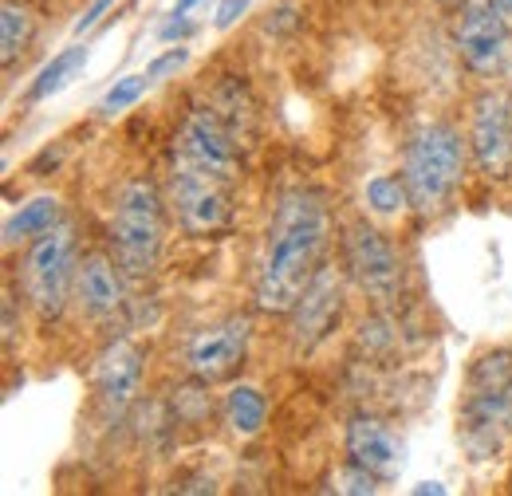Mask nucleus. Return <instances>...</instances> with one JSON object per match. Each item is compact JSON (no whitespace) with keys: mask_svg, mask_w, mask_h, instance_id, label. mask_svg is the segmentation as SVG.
<instances>
[{"mask_svg":"<svg viewBox=\"0 0 512 496\" xmlns=\"http://www.w3.org/2000/svg\"><path fill=\"white\" fill-rule=\"evenodd\" d=\"M75 296L87 315L103 319V315H115L123 304V276L119 268L111 264V256L103 252H91L83 264H79V276H75Z\"/></svg>","mask_w":512,"mask_h":496,"instance_id":"obj_15","label":"nucleus"},{"mask_svg":"<svg viewBox=\"0 0 512 496\" xmlns=\"http://www.w3.org/2000/svg\"><path fill=\"white\" fill-rule=\"evenodd\" d=\"M193 4H197V0H178V4H174V12H190Z\"/></svg>","mask_w":512,"mask_h":496,"instance_id":"obj_29","label":"nucleus"},{"mask_svg":"<svg viewBox=\"0 0 512 496\" xmlns=\"http://www.w3.org/2000/svg\"><path fill=\"white\" fill-rule=\"evenodd\" d=\"M154 79L142 71V75H123V79H115V87H107V95L99 99V115L103 119H115V115H123L130 111L142 95H146V87H150Z\"/></svg>","mask_w":512,"mask_h":496,"instance_id":"obj_21","label":"nucleus"},{"mask_svg":"<svg viewBox=\"0 0 512 496\" xmlns=\"http://www.w3.org/2000/svg\"><path fill=\"white\" fill-rule=\"evenodd\" d=\"M461 170H465L461 134L446 123L422 126L406 142V158H402V182L410 189V205L422 217L442 213L461 186Z\"/></svg>","mask_w":512,"mask_h":496,"instance_id":"obj_3","label":"nucleus"},{"mask_svg":"<svg viewBox=\"0 0 512 496\" xmlns=\"http://www.w3.org/2000/svg\"><path fill=\"white\" fill-rule=\"evenodd\" d=\"M367 205L375 213H383V217H394V213H402L410 205V189L398 174H379V178L367 182Z\"/></svg>","mask_w":512,"mask_h":496,"instance_id":"obj_20","label":"nucleus"},{"mask_svg":"<svg viewBox=\"0 0 512 496\" xmlns=\"http://www.w3.org/2000/svg\"><path fill=\"white\" fill-rule=\"evenodd\" d=\"M12 331H16V304L12 292H4V343H12Z\"/></svg>","mask_w":512,"mask_h":496,"instance_id":"obj_27","label":"nucleus"},{"mask_svg":"<svg viewBox=\"0 0 512 496\" xmlns=\"http://www.w3.org/2000/svg\"><path fill=\"white\" fill-rule=\"evenodd\" d=\"M190 32H193L190 16H186V12H174V16H170V20L162 24V32H158V36H162V40L170 44V40H186Z\"/></svg>","mask_w":512,"mask_h":496,"instance_id":"obj_25","label":"nucleus"},{"mask_svg":"<svg viewBox=\"0 0 512 496\" xmlns=\"http://www.w3.org/2000/svg\"><path fill=\"white\" fill-rule=\"evenodd\" d=\"M87 44H71L64 48L60 56H52V63H44V71L32 79V87H28V99L32 103H44V99H52V95H60L64 87L75 83V75H83V67H87Z\"/></svg>","mask_w":512,"mask_h":496,"instance_id":"obj_17","label":"nucleus"},{"mask_svg":"<svg viewBox=\"0 0 512 496\" xmlns=\"http://www.w3.org/2000/svg\"><path fill=\"white\" fill-rule=\"evenodd\" d=\"M457 437L473 461H489L512 437V351H485L465 378Z\"/></svg>","mask_w":512,"mask_h":496,"instance_id":"obj_2","label":"nucleus"},{"mask_svg":"<svg viewBox=\"0 0 512 496\" xmlns=\"http://www.w3.org/2000/svg\"><path fill=\"white\" fill-rule=\"evenodd\" d=\"M32 32H36L32 12L16 0H4V8H0V60H4V67L16 63V56L32 44Z\"/></svg>","mask_w":512,"mask_h":496,"instance_id":"obj_19","label":"nucleus"},{"mask_svg":"<svg viewBox=\"0 0 512 496\" xmlns=\"http://www.w3.org/2000/svg\"><path fill=\"white\" fill-rule=\"evenodd\" d=\"M225 422L237 437H256L268 422V402L256 386H233L225 398Z\"/></svg>","mask_w":512,"mask_h":496,"instance_id":"obj_18","label":"nucleus"},{"mask_svg":"<svg viewBox=\"0 0 512 496\" xmlns=\"http://www.w3.org/2000/svg\"><path fill=\"white\" fill-rule=\"evenodd\" d=\"M327 229H331V217L316 189L284 193L268 225V245L256 276V308L276 311V315L296 308V300L320 272Z\"/></svg>","mask_w":512,"mask_h":496,"instance_id":"obj_1","label":"nucleus"},{"mask_svg":"<svg viewBox=\"0 0 512 496\" xmlns=\"http://www.w3.org/2000/svg\"><path fill=\"white\" fill-rule=\"evenodd\" d=\"M473 162L485 178H509L512 174V107L501 91H485L473 107L469 126Z\"/></svg>","mask_w":512,"mask_h":496,"instance_id":"obj_10","label":"nucleus"},{"mask_svg":"<svg viewBox=\"0 0 512 496\" xmlns=\"http://www.w3.org/2000/svg\"><path fill=\"white\" fill-rule=\"evenodd\" d=\"M186 60H190V52H186V48H170V52H162L154 63H146V75H150V79H166L170 71H178Z\"/></svg>","mask_w":512,"mask_h":496,"instance_id":"obj_23","label":"nucleus"},{"mask_svg":"<svg viewBox=\"0 0 512 496\" xmlns=\"http://www.w3.org/2000/svg\"><path fill=\"white\" fill-rule=\"evenodd\" d=\"M497 4H501V12H505V16H512V0H497Z\"/></svg>","mask_w":512,"mask_h":496,"instance_id":"obj_30","label":"nucleus"},{"mask_svg":"<svg viewBox=\"0 0 512 496\" xmlns=\"http://www.w3.org/2000/svg\"><path fill=\"white\" fill-rule=\"evenodd\" d=\"M335 481H339V485H335L339 493H351V496H367V493H375V489H379V477H375L371 469L355 465V461H351Z\"/></svg>","mask_w":512,"mask_h":496,"instance_id":"obj_22","label":"nucleus"},{"mask_svg":"<svg viewBox=\"0 0 512 496\" xmlns=\"http://www.w3.org/2000/svg\"><path fill=\"white\" fill-rule=\"evenodd\" d=\"M75 276H79V268H75V233H71V225L60 221L56 229H48V233H40L32 241V248L24 252V268H20L24 296H28V304L36 308L40 319H56L64 311Z\"/></svg>","mask_w":512,"mask_h":496,"instance_id":"obj_5","label":"nucleus"},{"mask_svg":"<svg viewBox=\"0 0 512 496\" xmlns=\"http://www.w3.org/2000/svg\"><path fill=\"white\" fill-rule=\"evenodd\" d=\"M343 311V284L335 276V268H320L312 276V284L304 288V296L292 308V343L296 351H312L331 335V327L339 323Z\"/></svg>","mask_w":512,"mask_h":496,"instance_id":"obj_12","label":"nucleus"},{"mask_svg":"<svg viewBox=\"0 0 512 496\" xmlns=\"http://www.w3.org/2000/svg\"><path fill=\"white\" fill-rule=\"evenodd\" d=\"M174 166H186L197 174L221 178V182H237L241 178V150L233 130L221 123L217 111L209 107H193L182 119L178 134H174Z\"/></svg>","mask_w":512,"mask_h":496,"instance_id":"obj_6","label":"nucleus"},{"mask_svg":"<svg viewBox=\"0 0 512 496\" xmlns=\"http://www.w3.org/2000/svg\"><path fill=\"white\" fill-rule=\"evenodd\" d=\"M111 241H115L119 268L127 276L142 280L158 268L162 241H166V205L154 182L134 178L119 189L115 213H111Z\"/></svg>","mask_w":512,"mask_h":496,"instance_id":"obj_4","label":"nucleus"},{"mask_svg":"<svg viewBox=\"0 0 512 496\" xmlns=\"http://www.w3.org/2000/svg\"><path fill=\"white\" fill-rule=\"evenodd\" d=\"M111 8H115V0H91V8L75 20V28H71V32H75V36H87V32H91V28H95Z\"/></svg>","mask_w":512,"mask_h":496,"instance_id":"obj_24","label":"nucleus"},{"mask_svg":"<svg viewBox=\"0 0 512 496\" xmlns=\"http://www.w3.org/2000/svg\"><path fill=\"white\" fill-rule=\"evenodd\" d=\"M249 339H253V323L245 315L237 319H225L201 335H193L190 351H186V363L197 382H221L237 371L249 355Z\"/></svg>","mask_w":512,"mask_h":496,"instance_id":"obj_11","label":"nucleus"},{"mask_svg":"<svg viewBox=\"0 0 512 496\" xmlns=\"http://www.w3.org/2000/svg\"><path fill=\"white\" fill-rule=\"evenodd\" d=\"M249 4H253V0H221V8H217V16H213V24H217V28L237 24V20H241V12H245Z\"/></svg>","mask_w":512,"mask_h":496,"instance_id":"obj_26","label":"nucleus"},{"mask_svg":"<svg viewBox=\"0 0 512 496\" xmlns=\"http://www.w3.org/2000/svg\"><path fill=\"white\" fill-rule=\"evenodd\" d=\"M347 453L355 465L371 469L379 481L394 477L402 469V453H398V441L386 430L375 414H355L347 422Z\"/></svg>","mask_w":512,"mask_h":496,"instance_id":"obj_14","label":"nucleus"},{"mask_svg":"<svg viewBox=\"0 0 512 496\" xmlns=\"http://www.w3.org/2000/svg\"><path fill=\"white\" fill-rule=\"evenodd\" d=\"M414 493L422 496V493H434V496H442L446 493V489H442V485H438V481H426V485H414Z\"/></svg>","mask_w":512,"mask_h":496,"instance_id":"obj_28","label":"nucleus"},{"mask_svg":"<svg viewBox=\"0 0 512 496\" xmlns=\"http://www.w3.org/2000/svg\"><path fill=\"white\" fill-rule=\"evenodd\" d=\"M56 225H60V197L40 193V197L24 201V205H20V213H12V217H8V225H4V245L36 241L40 233H48V229H56Z\"/></svg>","mask_w":512,"mask_h":496,"instance_id":"obj_16","label":"nucleus"},{"mask_svg":"<svg viewBox=\"0 0 512 496\" xmlns=\"http://www.w3.org/2000/svg\"><path fill=\"white\" fill-rule=\"evenodd\" d=\"M170 205L186 233H221L233 221V186L186 166H170Z\"/></svg>","mask_w":512,"mask_h":496,"instance_id":"obj_7","label":"nucleus"},{"mask_svg":"<svg viewBox=\"0 0 512 496\" xmlns=\"http://www.w3.org/2000/svg\"><path fill=\"white\" fill-rule=\"evenodd\" d=\"M142 386V351L130 339H115L95 363V398L107 422H119Z\"/></svg>","mask_w":512,"mask_h":496,"instance_id":"obj_13","label":"nucleus"},{"mask_svg":"<svg viewBox=\"0 0 512 496\" xmlns=\"http://www.w3.org/2000/svg\"><path fill=\"white\" fill-rule=\"evenodd\" d=\"M343 256H347V268L355 276V284L371 296V300H390L398 292V280H402V264H398V252L386 241L383 233L367 221H355L347 225L343 233Z\"/></svg>","mask_w":512,"mask_h":496,"instance_id":"obj_8","label":"nucleus"},{"mask_svg":"<svg viewBox=\"0 0 512 496\" xmlns=\"http://www.w3.org/2000/svg\"><path fill=\"white\" fill-rule=\"evenodd\" d=\"M457 52L477 75H493L509 52V24L497 0H465L457 16Z\"/></svg>","mask_w":512,"mask_h":496,"instance_id":"obj_9","label":"nucleus"}]
</instances>
